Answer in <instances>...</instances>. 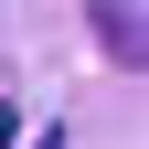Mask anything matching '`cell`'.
<instances>
[{
    "instance_id": "3",
    "label": "cell",
    "mask_w": 149,
    "mask_h": 149,
    "mask_svg": "<svg viewBox=\"0 0 149 149\" xmlns=\"http://www.w3.org/2000/svg\"><path fill=\"white\" fill-rule=\"evenodd\" d=\"M32 149H64V139H53V128H43V139H32Z\"/></svg>"
},
{
    "instance_id": "2",
    "label": "cell",
    "mask_w": 149,
    "mask_h": 149,
    "mask_svg": "<svg viewBox=\"0 0 149 149\" xmlns=\"http://www.w3.org/2000/svg\"><path fill=\"white\" fill-rule=\"evenodd\" d=\"M0 149H22V117H11V107H0Z\"/></svg>"
},
{
    "instance_id": "1",
    "label": "cell",
    "mask_w": 149,
    "mask_h": 149,
    "mask_svg": "<svg viewBox=\"0 0 149 149\" xmlns=\"http://www.w3.org/2000/svg\"><path fill=\"white\" fill-rule=\"evenodd\" d=\"M85 22H96V43H107V53H117V64H128V74H139V64H149V11H128V0H96V11H85Z\"/></svg>"
}]
</instances>
